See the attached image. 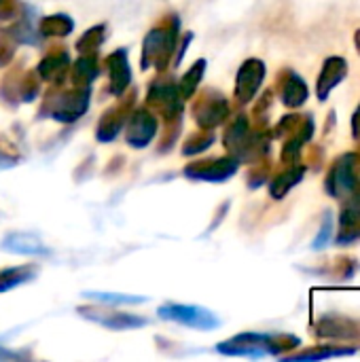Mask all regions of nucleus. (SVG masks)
<instances>
[{
  "mask_svg": "<svg viewBox=\"0 0 360 362\" xmlns=\"http://www.w3.org/2000/svg\"><path fill=\"white\" fill-rule=\"evenodd\" d=\"M149 106H153L155 112L163 115L172 125V119H178L182 108L180 91L174 87V83H155L149 93Z\"/></svg>",
  "mask_w": 360,
  "mask_h": 362,
  "instance_id": "obj_6",
  "label": "nucleus"
},
{
  "mask_svg": "<svg viewBox=\"0 0 360 362\" xmlns=\"http://www.w3.org/2000/svg\"><path fill=\"white\" fill-rule=\"evenodd\" d=\"M306 98H308V87H306V83H303L297 74H291V76H289V81L284 83L282 102H284L286 106L295 108V106L303 104V102H306Z\"/></svg>",
  "mask_w": 360,
  "mask_h": 362,
  "instance_id": "obj_18",
  "label": "nucleus"
},
{
  "mask_svg": "<svg viewBox=\"0 0 360 362\" xmlns=\"http://www.w3.org/2000/svg\"><path fill=\"white\" fill-rule=\"evenodd\" d=\"M352 165H354V157H342V161H337V165L331 170L329 176L331 195H342L344 191L352 189Z\"/></svg>",
  "mask_w": 360,
  "mask_h": 362,
  "instance_id": "obj_15",
  "label": "nucleus"
},
{
  "mask_svg": "<svg viewBox=\"0 0 360 362\" xmlns=\"http://www.w3.org/2000/svg\"><path fill=\"white\" fill-rule=\"evenodd\" d=\"M265 76V66L259 59H248L240 72H238V85H236V98L238 102L246 104L248 100H252V95L257 93L261 81Z\"/></svg>",
  "mask_w": 360,
  "mask_h": 362,
  "instance_id": "obj_9",
  "label": "nucleus"
},
{
  "mask_svg": "<svg viewBox=\"0 0 360 362\" xmlns=\"http://www.w3.org/2000/svg\"><path fill=\"white\" fill-rule=\"evenodd\" d=\"M17 6H19L17 0H0V21L11 19L17 13Z\"/></svg>",
  "mask_w": 360,
  "mask_h": 362,
  "instance_id": "obj_27",
  "label": "nucleus"
},
{
  "mask_svg": "<svg viewBox=\"0 0 360 362\" xmlns=\"http://www.w3.org/2000/svg\"><path fill=\"white\" fill-rule=\"evenodd\" d=\"M36 276V267L32 265H23V267H13V269H6L0 274V293L17 286V284H23L28 280H32Z\"/></svg>",
  "mask_w": 360,
  "mask_h": 362,
  "instance_id": "obj_19",
  "label": "nucleus"
},
{
  "mask_svg": "<svg viewBox=\"0 0 360 362\" xmlns=\"http://www.w3.org/2000/svg\"><path fill=\"white\" fill-rule=\"evenodd\" d=\"M331 233H333V216H331V212H327V214H325L323 229H320L318 238L314 240V248H323V246L331 240Z\"/></svg>",
  "mask_w": 360,
  "mask_h": 362,
  "instance_id": "obj_26",
  "label": "nucleus"
},
{
  "mask_svg": "<svg viewBox=\"0 0 360 362\" xmlns=\"http://www.w3.org/2000/svg\"><path fill=\"white\" fill-rule=\"evenodd\" d=\"M204 68H206V62L204 59H199L189 72H187V76L182 78V83H180V87H178V91H180V95L182 98H189V95H193L195 93V87L199 85V81H202V72H204Z\"/></svg>",
  "mask_w": 360,
  "mask_h": 362,
  "instance_id": "obj_21",
  "label": "nucleus"
},
{
  "mask_svg": "<svg viewBox=\"0 0 360 362\" xmlns=\"http://www.w3.org/2000/svg\"><path fill=\"white\" fill-rule=\"evenodd\" d=\"M210 142H212V134L197 132V134H193V136L189 138V142L185 144L182 153H185V155H195V153H199V151L208 148V146H210Z\"/></svg>",
  "mask_w": 360,
  "mask_h": 362,
  "instance_id": "obj_24",
  "label": "nucleus"
},
{
  "mask_svg": "<svg viewBox=\"0 0 360 362\" xmlns=\"http://www.w3.org/2000/svg\"><path fill=\"white\" fill-rule=\"evenodd\" d=\"M155 132H157V119L146 108H140L134 112L132 121L127 123L125 140L132 146H146L153 140Z\"/></svg>",
  "mask_w": 360,
  "mask_h": 362,
  "instance_id": "obj_10",
  "label": "nucleus"
},
{
  "mask_svg": "<svg viewBox=\"0 0 360 362\" xmlns=\"http://www.w3.org/2000/svg\"><path fill=\"white\" fill-rule=\"evenodd\" d=\"M70 57L66 53V49H53L51 53H47L38 66V74L47 81H59L66 70H68Z\"/></svg>",
  "mask_w": 360,
  "mask_h": 362,
  "instance_id": "obj_13",
  "label": "nucleus"
},
{
  "mask_svg": "<svg viewBox=\"0 0 360 362\" xmlns=\"http://www.w3.org/2000/svg\"><path fill=\"white\" fill-rule=\"evenodd\" d=\"M106 70L110 76V91L115 95H121L125 91V87L129 85V64H127V53L125 51H115L112 55L106 57Z\"/></svg>",
  "mask_w": 360,
  "mask_h": 362,
  "instance_id": "obj_11",
  "label": "nucleus"
},
{
  "mask_svg": "<svg viewBox=\"0 0 360 362\" xmlns=\"http://www.w3.org/2000/svg\"><path fill=\"white\" fill-rule=\"evenodd\" d=\"M87 297L98 299L102 303H115V305H119V303H142L144 301L140 297H123V295H106V293H87Z\"/></svg>",
  "mask_w": 360,
  "mask_h": 362,
  "instance_id": "obj_25",
  "label": "nucleus"
},
{
  "mask_svg": "<svg viewBox=\"0 0 360 362\" xmlns=\"http://www.w3.org/2000/svg\"><path fill=\"white\" fill-rule=\"evenodd\" d=\"M346 76V62L339 59V57H329L325 68H323V74H320V81H318V95L325 100L329 95V91Z\"/></svg>",
  "mask_w": 360,
  "mask_h": 362,
  "instance_id": "obj_14",
  "label": "nucleus"
},
{
  "mask_svg": "<svg viewBox=\"0 0 360 362\" xmlns=\"http://www.w3.org/2000/svg\"><path fill=\"white\" fill-rule=\"evenodd\" d=\"M98 59L93 53H85L72 68L70 78L74 87H89V83L98 76Z\"/></svg>",
  "mask_w": 360,
  "mask_h": 362,
  "instance_id": "obj_17",
  "label": "nucleus"
},
{
  "mask_svg": "<svg viewBox=\"0 0 360 362\" xmlns=\"http://www.w3.org/2000/svg\"><path fill=\"white\" fill-rule=\"evenodd\" d=\"M81 316H85L87 320H93L106 329L112 331H127V329H138L144 327L149 320L140 318V316H132L125 312H106V310H98V308H79Z\"/></svg>",
  "mask_w": 360,
  "mask_h": 362,
  "instance_id": "obj_7",
  "label": "nucleus"
},
{
  "mask_svg": "<svg viewBox=\"0 0 360 362\" xmlns=\"http://www.w3.org/2000/svg\"><path fill=\"white\" fill-rule=\"evenodd\" d=\"M70 30H72V19L66 15H53V17H45L40 21L42 36H66Z\"/></svg>",
  "mask_w": 360,
  "mask_h": 362,
  "instance_id": "obj_20",
  "label": "nucleus"
},
{
  "mask_svg": "<svg viewBox=\"0 0 360 362\" xmlns=\"http://www.w3.org/2000/svg\"><path fill=\"white\" fill-rule=\"evenodd\" d=\"M127 115H129V108H125V106H115L112 110H108V112L102 117V121H100L98 138H100L102 142L112 140V138L121 132V127H123Z\"/></svg>",
  "mask_w": 360,
  "mask_h": 362,
  "instance_id": "obj_16",
  "label": "nucleus"
},
{
  "mask_svg": "<svg viewBox=\"0 0 360 362\" xmlns=\"http://www.w3.org/2000/svg\"><path fill=\"white\" fill-rule=\"evenodd\" d=\"M47 102H53V108L49 110V115L57 121H74L79 119L87 104H89V87H74L72 91H57V93H49Z\"/></svg>",
  "mask_w": 360,
  "mask_h": 362,
  "instance_id": "obj_4",
  "label": "nucleus"
},
{
  "mask_svg": "<svg viewBox=\"0 0 360 362\" xmlns=\"http://www.w3.org/2000/svg\"><path fill=\"white\" fill-rule=\"evenodd\" d=\"M2 248L8 250V252H15V255H32V257L34 255L36 257L49 255V248L38 238H34L30 233H11V235H6L4 242H2Z\"/></svg>",
  "mask_w": 360,
  "mask_h": 362,
  "instance_id": "obj_12",
  "label": "nucleus"
},
{
  "mask_svg": "<svg viewBox=\"0 0 360 362\" xmlns=\"http://www.w3.org/2000/svg\"><path fill=\"white\" fill-rule=\"evenodd\" d=\"M236 170H238L236 159H206V161H193L191 165H187L185 174L197 180L221 182V180H227Z\"/></svg>",
  "mask_w": 360,
  "mask_h": 362,
  "instance_id": "obj_8",
  "label": "nucleus"
},
{
  "mask_svg": "<svg viewBox=\"0 0 360 362\" xmlns=\"http://www.w3.org/2000/svg\"><path fill=\"white\" fill-rule=\"evenodd\" d=\"M13 45L8 42V38H0V66L6 64L13 57Z\"/></svg>",
  "mask_w": 360,
  "mask_h": 362,
  "instance_id": "obj_28",
  "label": "nucleus"
},
{
  "mask_svg": "<svg viewBox=\"0 0 360 362\" xmlns=\"http://www.w3.org/2000/svg\"><path fill=\"white\" fill-rule=\"evenodd\" d=\"M104 36V25H98V28H91L89 32H85L79 40V51L81 53H95V49L100 47V40Z\"/></svg>",
  "mask_w": 360,
  "mask_h": 362,
  "instance_id": "obj_23",
  "label": "nucleus"
},
{
  "mask_svg": "<svg viewBox=\"0 0 360 362\" xmlns=\"http://www.w3.org/2000/svg\"><path fill=\"white\" fill-rule=\"evenodd\" d=\"M354 136H360V108L354 115Z\"/></svg>",
  "mask_w": 360,
  "mask_h": 362,
  "instance_id": "obj_30",
  "label": "nucleus"
},
{
  "mask_svg": "<svg viewBox=\"0 0 360 362\" xmlns=\"http://www.w3.org/2000/svg\"><path fill=\"white\" fill-rule=\"evenodd\" d=\"M159 316L163 320H172L182 327H191V329H199V331H212L221 325V320L212 312L197 308V305L166 303L159 308Z\"/></svg>",
  "mask_w": 360,
  "mask_h": 362,
  "instance_id": "obj_3",
  "label": "nucleus"
},
{
  "mask_svg": "<svg viewBox=\"0 0 360 362\" xmlns=\"http://www.w3.org/2000/svg\"><path fill=\"white\" fill-rule=\"evenodd\" d=\"M229 112V106H227V100L214 91H208L204 93L199 100H195L193 104V117L195 121L206 129V127H216L225 121Z\"/></svg>",
  "mask_w": 360,
  "mask_h": 362,
  "instance_id": "obj_5",
  "label": "nucleus"
},
{
  "mask_svg": "<svg viewBox=\"0 0 360 362\" xmlns=\"http://www.w3.org/2000/svg\"><path fill=\"white\" fill-rule=\"evenodd\" d=\"M176 36H178V19L170 17V23L166 25H157L149 32V36L144 38V49H142V66H155L159 70H163L170 64V57L174 53V45H176Z\"/></svg>",
  "mask_w": 360,
  "mask_h": 362,
  "instance_id": "obj_1",
  "label": "nucleus"
},
{
  "mask_svg": "<svg viewBox=\"0 0 360 362\" xmlns=\"http://www.w3.org/2000/svg\"><path fill=\"white\" fill-rule=\"evenodd\" d=\"M301 174H303V170L299 168V170H291V172L278 176V178L272 182V195H274V197H282L295 182L301 180Z\"/></svg>",
  "mask_w": 360,
  "mask_h": 362,
  "instance_id": "obj_22",
  "label": "nucleus"
},
{
  "mask_svg": "<svg viewBox=\"0 0 360 362\" xmlns=\"http://www.w3.org/2000/svg\"><path fill=\"white\" fill-rule=\"evenodd\" d=\"M13 163H15V159H6L4 155H0V170L2 168H11Z\"/></svg>",
  "mask_w": 360,
  "mask_h": 362,
  "instance_id": "obj_29",
  "label": "nucleus"
},
{
  "mask_svg": "<svg viewBox=\"0 0 360 362\" xmlns=\"http://www.w3.org/2000/svg\"><path fill=\"white\" fill-rule=\"evenodd\" d=\"M282 337L272 335H255L244 333L219 346V352L231 356H263V354H278L282 350Z\"/></svg>",
  "mask_w": 360,
  "mask_h": 362,
  "instance_id": "obj_2",
  "label": "nucleus"
}]
</instances>
